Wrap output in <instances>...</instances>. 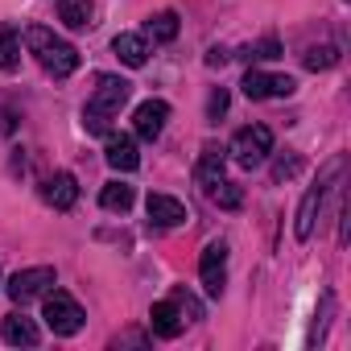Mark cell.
I'll return each instance as SVG.
<instances>
[{"label":"cell","instance_id":"cell-3","mask_svg":"<svg viewBox=\"0 0 351 351\" xmlns=\"http://www.w3.org/2000/svg\"><path fill=\"white\" fill-rule=\"evenodd\" d=\"M42 318H46V326L54 330V335H79L83 330V322H87V314H83V306L66 293V289H54V293H46V306H42Z\"/></svg>","mask_w":351,"mask_h":351},{"label":"cell","instance_id":"cell-6","mask_svg":"<svg viewBox=\"0 0 351 351\" xmlns=\"http://www.w3.org/2000/svg\"><path fill=\"white\" fill-rule=\"evenodd\" d=\"M199 277H203V289H207L211 298L223 293V285H228V244H223V240H211V244L203 248V256H199Z\"/></svg>","mask_w":351,"mask_h":351},{"label":"cell","instance_id":"cell-22","mask_svg":"<svg viewBox=\"0 0 351 351\" xmlns=\"http://www.w3.org/2000/svg\"><path fill=\"white\" fill-rule=\"evenodd\" d=\"M339 62V50L335 46H310L306 50V71H330Z\"/></svg>","mask_w":351,"mask_h":351},{"label":"cell","instance_id":"cell-25","mask_svg":"<svg viewBox=\"0 0 351 351\" xmlns=\"http://www.w3.org/2000/svg\"><path fill=\"white\" fill-rule=\"evenodd\" d=\"M293 173H298V157H289V161H277V165H273V178H277V182L293 178Z\"/></svg>","mask_w":351,"mask_h":351},{"label":"cell","instance_id":"cell-24","mask_svg":"<svg viewBox=\"0 0 351 351\" xmlns=\"http://www.w3.org/2000/svg\"><path fill=\"white\" fill-rule=\"evenodd\" d=\"M252 58H281V42H277V38H265V42L252 50Z\"/></svg>","mask_w":351,"mask_h":351},{"label":"cell","instance_id":"cell-21","mask_svg":"<svg viewBox=\"0 0 351 351\" xmlns=\"http://www.w3.org/2000/svg\"><path fill=\"white\" fill-rule=\"evenodd\" d=\"M207 199H211V203H219L223 211H240V207H244V191H240L236 182H228V178H219V182H215V191H211Z\"/></svg>","mask_w":351,"mask_h":351},{"label":"cell","instance_id":"cell-13","mask_svg":"<svg viewBox=\"0 0 351 351\" xmlns=\"http://www.w3.org/2000/svg\"><path fill=\"white\" fill-rule=\"evenodd\" d=\"M145 211H149V219H153L157 228H178V223L191 219V211H186L178 199H169V195H149V199H145Z\"/></svg>","mask_w":351,"mask_h":351},{"label":"cell","instance_id":"cell-16","mask_svg":"<svg viewBox=\"0 0 351 351\" xmlns=\"http://www.w3.org/2000/svg\"><path fill=\"white\" fill-rule=\"evenodd\" d=\"M112 50H116V58H120L124 66H145V62H149V42H145L141 34H120V38L112 42Z\"/></svg>","mask_w":351,"mask_h":351},{"label":"cell","instance_id":"cell-15","mask_svg":"<svg viewBox=\"0 0 351 351\" xmlns=\"http://www.w3.org/2000/svg\"><path fill=\"white\" fill-rule=\"evenodd\" d=\"M0 335H5V343L9 347H38V326H34V318H25V314H9L5 318V326H0Z\"/></svg>","mask_w":351,"mask_h":351},{"label":"cell","instance_id":"cell-8","mask_svg":"<svg viewBox=\"0 0 351 351\" xmlns=\"http://www.w3.org/2000/svg\"><path fill=\"white\" fill-rule=\"evenodd\" d=\"M240 87L248 99H289L298 91V83L289 75H265V71H248Z\"/></svg>","mask_w":351,"mask_h":351},{"label":"cell","instance_id":"cell-23","mask_svg":"<svg viewBox=\"0 0 351 351\" xmlns=\"http://www.w3.org/2000/svg\"><path fill=\"white\" fill-rule=\"evenodd\" d=\"M223 112H228V91L219 87V91H211V104H207V116H211V120H219Z\"/></svg>","mask_w":351,"mask_h":351},{"label":"cell","instance_id":"cell-7","mask_svg":"<svg viewBox=\"0 0 351 351\" xmlns=\"http://www.w3.org/2000/svg\"><path fill=\"white\" fill-rule=\"evenodd\" d=\"M50 285H54V269H50V265H38V269H21V273H13V281H9L5 289H9V298H13L17 306H25V302L42 298Z\"/></svg>","mask_w":351,"mask_h":351},{"label":"cell","instance_id":"cell-14","mask_svg":"<svg viewBox=\"0 0 351 351\" xmlns=\"http://www.w3.org/2000/svg\"><path fill=\"white\" fill-rule=\"evenodd\" d=\"M219 178H223V149L207 145V149H203V157H199V165H195V182L203 186V195H211Z\"/></svg>","mask_w":351,"mask_h":351},{"label":"cell","instance_id":"cell-26","mask_svg":"<svg viewBox=\"0 0 351 351\" xmlns=\"http://www.w3.org/2000/svg\"><path fill=\"white\" fill-rule=\"evenodd\" d=\"M223 58H228L223 50H211V54H207V66H223Z\"/></svg>","mask_w":351,"mask_h":351},{"label":"cell","instance_id":"cell-17","mask_svg":"<svg viewBox=\"0 0 351 351\" xmlns=\"http://www.w3.org/2000/svg\"><path fill=\"white\" fill-rule=\"evenodd\" d=\"M91 0H58V17L66 29H87L91 25Z\"/></svg>","mask_w":351,"mask_h":351},{"label":"cell","instance_id":"cell-12","mask_svg":"<svg viewBox=\"0 0 351 351\" xmlns=\"http://www.w3.org/2000/svg\"><path fill=\"white\" fill-rule=\"evenodd\" d=\"M104 157H108V165H112V169H120V173H132V169L141 165V153H136V141H132V136H124V132H108V145H104Z\"/></svg>","mask_w":351,"mask_h":351},{"label":"cell","instance_id":"cell-18","mask_svg":"<svg viewBox=\"0 0 351 351\" xmlns=\"http://www.w3.org/2000/svg\"><path fill=\"white\" fill-rule=\"evenodd\" d=\"M149 38L153 42H173V38H178V13H169V9L153 13L149 17Z\"/></svg>","mask_w":351,"mask_h":351},{"label":"cell","instance_id":"cell-9","mask_svg":"<svg viewBox=\"0 0 351 351\" xmlns=\"http://www.w3.org/2000/svg\"><path fill=\"white\" fill-rule=\"evenodd\" d=\"M42 199L54 207V211H71L79 203V182H75V173H50L46 186H42Z\"/></svg>","mask_w":351,"mask_h":351},{"label":"cell","instance_id":"cell-2","mask_svg":"<svg viewBox=\"0 0 351 351\" xmlns=\"http://www.w3.org/2000/svg\"><path fill=\"white\" fill-rule=\"evenodd\" d=\"M25 46L38 54V62H42L54 79H66V75L79 71V50H75L71 42L54 38L46 25H29V29H25Z\"/></svg>","mask_w":351,"mask_h":351},{"label":"cell","instance_id":"cell-5","mask_svg":"<svg viewBox=\"0 0 351 351\" xmlns=\"http://www.w3.org/2000/svg\"><path fill=\"white\" fill-rule=\"evenodd\" d=\"M269 153H273V132H269L265 124H248V128H240L236 141H232V157H236L244 169L261 165Z\"/></svg>","mask_w":351,"mask_h":351},{"label":"cell","instance_id":"cell-19","mask_svg":"<svg viewBox=\"0 0 351 351\" xmlns=\"http://www.w3.org/2000/svg\"><path fill=\"white\" fill-rule=\"evenodd\" d=\"M21 66V38L17 29H0V71H17Z\"/></svg>","mask_w":351,"mask_h":351},{"label":"cell","instance_id":"cell-4","mask_svg":"<svg viewBox=\"0 0 351 351\" xmlns=\"http://www.w3.org/2000/svg\"><path fill=\"white\" fill-rule=\"evenodd\" d=\"M339 169H343V157H330L326 169H322V178H318V186L306 191V199H302V207H298V223H293V236H298V240H310V236H314V215H318V207H322L326 182L335 178Z\"/></svg>","mask_w":351,"mask_h":351},{"label":"cell","instance_id":"cell-20","mask_svg":"<svg viewBox=\"0 0 351 351\" xmlns=\"http://www.w3.org/2000/svg\"><path fill=\"white\" fill-rule=\"evenodd\" d=\"M99 203H104V211H128V207H132V186L108 182V186L99 191Z\"/></svg>","mask_w":351,"mask_h":351},{"label":"cell","instance_id":"cell-11","mask_svg":"<svg viewBox=\"0 0 351 351\" xmlns=\"http://www.w3.org/2000/svg\"><path fill=\"white\" fill-rule=\"evenodd\" d=\"M149 326H153V335H161V339H178L182 326H186L182 302H178V298H173V302H157L153 314H149Z\"/></svg>","mask_w":351,"mask_h":351},{"label":"cell","instance_id":"cell-1","mask_svg":"<svg viewBox=\"0 0 351 351\" xmlns=\"http://www.w3.org/2000/svg\"><path fill=\"white\" fill-rule=\"evenodd\" d=\"M128 95H132V83H128V79L99 75V87H95V95H91L87 108H83V124H87V132H108L112 120L120 116V108L128 104Z\"/></svg>","mask_w":351,"mask_h":351},{"label":"cell","instance_id":"cell-10","mask_svg":"<svg viewBox=\"0 0 351 351\" xmlns=\"http://www.w3.org/2000/svg\"><path fill=\"white\" fill-rule=\"evenodd\" d=\"M165 120H169V104H165V99H145V104L136 108V116H132V128H136V136L157 141L161 128H165Z\"/></svg>","mask_w":351,"mask_h":351}]
</instances>
